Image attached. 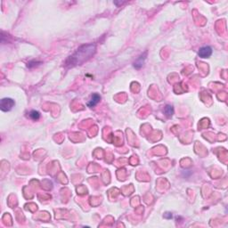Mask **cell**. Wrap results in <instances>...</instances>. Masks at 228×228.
<instances>
[{
    "label": "cell",
    "instance_id": "cell-3",
    "mask_svg": "<svg viewBox=\"0 0 228 228\" xmlns=\"http://www.w3.org/2000/svg\"><path fill=\"white\" fill-rule=\"evenodd\" d=\"M212 55V48L210 46H203L199 50V56L201 58H209Z\"/></svg>",
    "mask_w": 228,
    "mask_h": 228
},
{
    "label": "cell",
    "instance_id": "cell-6",
    "mask_svg": "<svg viewBox=\"0 0 228 228\" xmlns=\"http://www.w3.org/2000/svg\"><path fill=\"white\" fill-rule=\"evenodd\" d=\"M164 112H165V114H166L168 117H171V116L173 115V113H174V109H173V107H172L171 105H167V106L165 107Z\"/></svg>",
    "mask_w": 228,
    "mask_h": 228
},
{
    "label": "cell",
    "instance_id": "cell-1",
    "mask_svg": "<svg viewBox=\"0 0 228 228\" xmlns=\"http://www.w3.org/2000/svg\"><path fill=\"white\" fill-rule=\"evenodd\" d=\"M95 50V46L94 45H87V46H84L80 47L79 49H78V51L72 56L70 57L68 64L71 66H73V65H78L84 62L85 61L89 59L92 55H94Z\"/></svg>",
    "mask_w": 228,
    "mask_h": 228
},
{
    "label": "cell",
    "instance_id": "cell-5",
    "mask_svg": "<svg viewBox=\"0 0 228 228\" xmlns=\"http://www.w3.org/2000/svg\"><path fill=\"white\" fill-rule=\"evenodd\" d=\"M145 55H146V53L144 54V55H142L141 56L139 57L135 62V64H134V66L136 68V69H140L142 66H143V64H144V59H145Z\"/></svg>",
    "mask_w": 228,
    "mask_h": 228
},
{
    "label": "cell",
    "instance_id": "cell-2",
    "mask_svg": "<svg viewBox=\"0 0 228 228\" xmlns=\"http://www.w3.org/2000/svg\"><path fill=\"white\" fill-rule=\"evenodd\" d=\"M15 103L13 99L11 98H4L1 100V103H0V108L3 112H9L13 109V107L14 106Z\"/></svg>",
    "mask_w": 228,
    "mask_h": 228
},
{
    "label": "cell",
    "instance_id": "cell-7",
    "mask_svg": "<svg viewBox=\"0 0 228 228\" xmlns=\"http://www.w3.org/2000/svg\"><path fill=\"white\" fill-rule=\"evenodd\" d=\"M30 117L33 120H38V119H39V118H40V113L38 112H37V111H31L30 112Z\"/></svg>",
    "mask_w": 228,
    "mask_h": 228
},
{
    "label": "cell",
    "instance_id": "cell-4",
    "mask_svg": "<svg viewBox=\"0 0 228 228\" xmlns=\"http://www.w3.org/2000/svg\"><path fill=\"white\" fill-rule=\"evenodd\" d=\"M100 100H101L100 95H97V94H94V95L91 96V99H90V101L88 102L87 105H88L89 107H94V106H95V105L100 102Z\"/></svg>",
    "mask_w": 228,
    "mask_h": 228
}]
</instances>
